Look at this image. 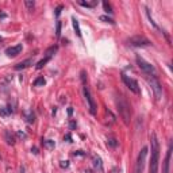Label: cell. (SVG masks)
Returning <instances> with one entry per match:
<instances>
[{"label": "cell", "mask_w": 173, "mask_h": 173, "mask_svg": "<svg viewBox=\"0 0 173 173\" xmlns=\"http://www.w3.org/2000/svg\"><path fill=\"white\" fill-rule=\"evenodd\" d=\"M150 152H152V158H150V166H149V173H158V162H160V142L158 138L153 133L150 137Z\"/></svg>", "instance_id": "cell-1"}, {"label": "cell", "mask_w": 173, "mask_h": 173, "mask_svg": "<svg viewBox=\"0 0 173 173\" xmlns=\"http://www.w3.org/2000/svg\"><path fill=\"white\" fill-rule=\"evenodd\" d=\"M117 108H118V111H119L120 118L123 119L124 124L130 123V119H131L130 104H129L127 100L124 99L123 96H118V97H117Z\"/></svg>", "instance_id": "cell-2"}, {"label": "cell", "mask_w": 173, "mask_h": 173, "mask_svg": "<svg viewBox=\"0 0 173 173\" xmlns=\"http://www.w3.org/2000/svg\"><path fill=\"white\" fill-rule=\"evenodd\" d=\"M148 81H149V85H150L153 93H154L155 100H161V97H162V87H161V83L157 78V76L155 74L148 76Z\"/></svg>", "instance_id": "cell-3"}, {"label": "cell", "mask_w": 173, "mask_h": 173, "mask_svg": "<svg viewBox=\"0 0 173 173\" xmlns=\"http://www.w3.org/2000/svg\"><path fill=\"white\" fill-rule=\"evenodd\" d=\"M146 157H148V148H143L141 152H139V154H138V160H137V164H135L134 173H142L143 172Z\"/></svg>", "instance_id": "cell-4"}, {"label": "cell", "mask_w": 173, "mask_h": 173, "mask_svg": "<svg viewBox=\"0 0 173 173\" xmlns=\"http://www.w3.org/2000/svg\"><path fill=\"white\" fill-rule=\"evenodd\" d=\"M137 64H138V66H139V69H141L143 73H146V74H154V72H155V69H154V66H153L150 62H148V61H145L142 57H139V56H137Z\"/></svg>", "instance_id": "cell-5"}, {"label": "cell", "mask_w": 173, "mask_h": 173, "mask_svg": "<svg viewBox=\"0 0 173 173\" xmlns=\"http://www.w3.org/2000/svg\"><path fill=\"white\" fill-rule=\"evenodd\" d=\"M122 80H123V83L126 84V87H127L131 92H134V93L139 95L141 89H139V85H138V83L135 81L134 78H131L130 76H126V74H122Z\"/></svg>", "instance_id": "cell-6"}, {"label": "cell", "mask_w": 173, "mask_h": 173, "mask_svg": "<svg viewBox=\"0 0 173 173\" xmlns=\"http://www.w3.org/2000/svg\"><path fill=\"white\" fill-rule=\"evenodd\" d=\"M84 96H85V100H87V103H88L89 112H91L92 115H96V112H97V106H96L95 100H93V97H92L91 92H89V89H88V87H87V85L84 87Z\"/></svg>", "instance_id": "cell-7"}, {"label": "cell", "mask_w": 173, "mask_h": 173, "mask_svg": "<svg viewBox=\"0 0 173 173\" xmlns=\"http://www.w3.org/2000/svg\"><path fill=\"white\" fill-rule=\"evenodd\" d=\"M130 45L133 46H149V45H152L150 43V41H149L148 38H145V37H141V35H138V37H133V38H130Z\"/></svg>", "instance_id": "cell-8"}, {"label": "cell", "mask_w": 173, "mask_h": 173, "mask_svg": "<svg viewBox=\"0 0 173 173\" xmlns=\"http://www.w3.org/2000/svg\"><path fill=\"white\" fill-rule=\"evenodd\" d=\"M170 160H172V143H169V148H168V152H166V157H165V160H164L162 173H169Z\"/></svg>", "instance_id": "cell-9"}, {"label": "cell", "mask_w": 173, "mask_h": 173, "mask_svg": "<svg viewBox=\"0 0 173 173\" xmlns=\"http://www.w3.org/2000/svg\"><path fill=\"white\" fill-rule=\"evenodd\" d=\"M22 52V45H15V46H10L6 49V54L8 57H16L19 53Z\"/></svg>", "instance_id": "cell-10"}, {"label": "cell", "mask_w": 173, "mask_h": 173, "mask_svg": "<svg viewBox=\"0 0 173 173\" xmlns=\"http://www.w3.org/2000/svg\"><path fill=\"white\" fill-rule=\"evenodd\" d=\"M30 65H32V60H31V58H28V60L23 61V62H19L18 65H15V69H16V71H22V69L28 68Z\"/></svg>", "instance_id": "cell-11"}, {"label": "cell", "mask_w": 173, "mask_h": 173, "mask_svg": "<svg viewBox=\"0 0 173 173\" xmlns=\"http://www.w3.org/2000/svg\"><path fill=\"white\" fill-rule=\"evenodd\" d=\"M4 138H6V141H7L8 145H15V137L11 131H6V133H4Z\"/></svg>", "instance_id": "cell-12"}, {"label": "cell", "mask_w": 173, "mask_h": 173, "mask_svg": "<svg viewBox=\"0 0 173 173\" xmlns=\"http://www.w3.org/2000/svg\"><path fill=\"white\" fill-rule=\"evenodd\" d=\"M80 6H83V7H87V8H92V7H95L96 4H97V1H83V0H78L77 1Z\"/></svg>", "instance_id": "cell-13"}, {"label": "cell", "mask_w": 173, "mask_h": 173, "mask_svg": "<svg viewBox=\"0 0 173 173\" xmlns=\"http://www.w3.org/2000/svg\"><path fill=\"white\" fill-rule=\"evenodd\" d=\"M93 166L96 169H99L100 172L103 170V164H102V158L100 157H93Z\"/></svg>", "instance_id": "cell-14"}, {"label": "cell", "mask_w": 173, "mask_h": 173, "mask_svg": "<svg viewBox=\"0 0 173 173\" xmlns=\"http://www.w3.org/2000/svg\"><path fill=\"white\" fill-rule=\"evenodd\" d=\"M57 46H52V47H49V49L46 50V53H45V57H47V58H52V57L54 56V53L57 52Z\"/></svg>", "instance_id": "cell-15"}, {"label": "cell", "mask_w": 173, "mask_h": 173, "mask_svg": "<svg viewBox=\"0 0 173 173\" xmlns=\"http://www.w3.org/2000/svg\"><path fill=\"white\" fill-rule=\"evenodd\" d=\"M72 22H73V28H74V31H76V34L78 37H81V30H80V26H78V20L76 18H73Z\"/></svg>", "instance_id": "cell-16"}, {"label": "cell", "mask_w": 173, "mask_h": 173, "mask_svg": "<svg viewBox=\"0 0 173 173\" xmlns=\"http://www.w3.org/2000/svg\"><path fill=\"white\" fill-rule=\"evenodd\" d=\"M11 114L10 108H6V107H0V117H3V118H7L8 115Z\"/></svg>", "instance_id": "cell-17"}, {"label": "cell", "mask_w": 173, "mask_h": 173, "mask_svg": "<svg viewBox=\"0 0 173 173\" xmlns=\"http://www.w3.org/2000/svg\"><path fill=\"white\" fill-rule=\"evenodd\" d=\"M49 61H50V58H47V57H45L43 60H41V61H39V62H38V64H37V66H35V68H37V69H42V68L45 66V65L47 64Z\"/></svg>", "instance_id": "cell-18"}, {"label": "cell", "mask_w": 173, "mask_h": 173, "mask_svg": "<svg viewBox=\"0 0 173 173\" xmlns=\"http://www.w3.org/2000/svg\"><path fill=\"white\" fill-rule=\"evenodd\" d=\"M45 84H46V81L43 77H38V78H35V81H34V87H43Z\"/></svg>", "instance_id": "cell-19"}, {"label": "cell", "mask_w": 173, "mask_h": 173, "mask_svg": "<svg viewBox=\"0 0 173 173\" xmlns=\"http://www.w3.org/2000/svg\"><path fill=\"white\" fill-rule=\"evenodd\" d=\"M54 141H52V139H46V141H43V146H45L46 149H54Z\"/></svg>", "instance_id": "cell-20"}, {"label": "cell", "mask_w": 173, "mask_h": 173, "mask_svg": "<svg viewBox=\"0 0 173 173\" xmlns=\"http://www.w3.org/2000/svg\"><path fill=\"white\" fill-rule=\"evenodd\" d=\"M25 6L27 7V10L32 11V8L35 7V1H34V0H26V1H25Z\"/></svg>", "instance_id": "cell-21"}, {"label": "cell", "mask_w": 173, "mask_h": 173, "mask_svg": "<svg viewBox=\"0 0 173 173\" xmlns=\"http://www.w3.org/2000/svg\"><path fill=\"white\" fill-rule=\"evenodd\" d=\"M103 7H104V11H106L107 14H112V8H111V6L107 1H103Z\"/></svg>", "instance_id": "cell-22"}, {"label": "cell", "mask_w": 173, "mask_h": 173, "mask_svg": "<svg viewBox=\"0 0 173 173\" xmlns=\"http://www.w3.org/2000/svg\"><path fill=\"white\" fill-rule=\"evenodd\" d=\"M107 145L111 146V148H115V146L118 145L117 139H114V138H108V141H107Z\"/></svg>", "instance_id": "cell-23"}, {"label": "cell", "mask_w": 173, "mask_h": 173, "mask_svg": "<svg viewBox=\"0 0 173 173\" xmlns=\"http://www.w3.org/2000/svg\"><path fill=\"white\" fill-rule=\"evenodd\" d=\"M100 20L107 22V23H109V25H114V23H115V22H114L111 18H108V16H100Z\"/></svg>", "instance_id": "cell-24"}, {"label": "cell", "mask_w": 173, "mask_h": 173, "mask_svg": "<svg viewBox=\"0 0 173 173\" xmlns=\"http://www.w3.org/2000/svg\"><path fill=\"white\" fill-rule=\"evenodd\" d=\"M61 34V22L60 20H57V28H56V35L57 37H60Z\"/></svg>", "instance_id": "cell-25"}, {"label": "cell", "mask_w": 173, "mask_h": 173, "mask_svg": "<svg viewBox=\"0 0 173 173\" xmlns=\"http://www.w3.org/2000/svg\"><path fill=\"white\" fill-rule=\"evenodd\" d=\"M107 117H109V122H111V123L115 122V118H114V115L111 114V111H107Z\"/></svg>", "instance_id": "cell-26"}, {"label": "cell", "mask_w": 173, "mask_h": 173, "mask_svg": "<svg viewBox=\"0 0 173 173\" xmlns=\"http://www.w3.org/2000/svg\"><path fill=\"white\" fill-rule=\"evenodd\" d=\"M27 122L28 123H32V122H34V114H30V115H27Z\"/></svg>", "instance_id": "cell-27"}, {"label": "cell", "mask_w": 173, "mask_h": 173, "mask_svg": "<svg viewBox=\"0 0 173 173\" xmlns=\"http://www.w3.org/2000/svg\"><path fill=\"white\" fill-rule=\"evenodd\" d=\"M61 168H68V166H69V162H68V161H61Z\"/></svg>", "instance_id": "cell-28"}, {"label": "cell", "mask_w": 173, "mask_h": 173, "mask_svg": "<svg viewBox=\"0 0 173 173\" xmlns=\"http://www.w3.org/2000/svg\"><path fill=\"white\" fill-rule=\"evenodd\" d=\"M61 10H62V7H57V10H56V16L57 18H58V16H60V14H61Z\"/></svg>", "instance_id": "cell-29"}, {"label": "cell", "mask_w": 173, "mask_h": 173, "mask_svg": "<svg viewBox=\"0 0 173 173\" xmlns=\"http://www.w3.org/2000/svg\"><path fill=\"white\" fill-rule=\"evenodd\" d=\"M84 154H85V153L81 152V150H78V152H74V153H73L74 157H76V155H84Z\"/></svg>", "instance_id": "cell-30"}, {"label": "cell", "mask_w": 173, "mask_h": 173, "mask_svg": "<svg viewBox=\"0 0 173 173\" xmlns=\"http://www.w3.org/2000/svg\"><path fill=\"white\" fill-rule=\"evenodd\" d=\"M31 152L34 153V154H38V149H37V148H32V149H31Z\"/></svg>", "instance_id": "cell-31"}, {"label": "cell", "mask_w": 173, "mask_h": 173, "mask_svg": "<svg viewBox=\"0 0 173 173\" xmlns=\"http://www.w3.org/2000/svg\"><path fill=\"white\" fill-rule=\"evenodd\" d=\"M74 126H76V123H74V122H72V123H71V129H74Z\"/></svg>", "instance_id": "cell-32"}]
</instances>
